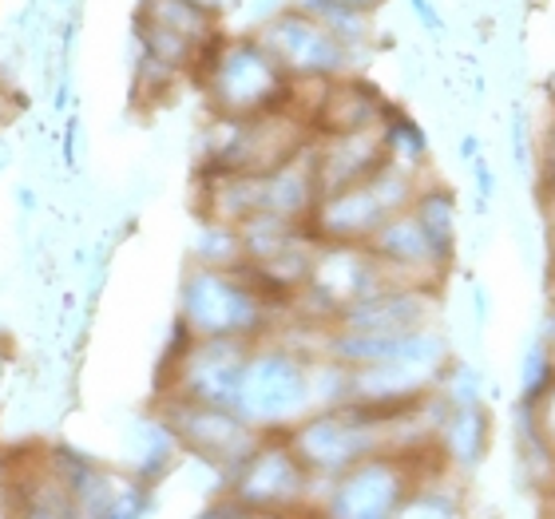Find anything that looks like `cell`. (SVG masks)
Returning a JSON list of instances; mask_svg holds the SVG:
<instances>
[{"mask_svg":"<svg viewBox=\"0 0 555 519\" xmlns=\"http://www.w3.org/2000/svg\"><path fill=\"white\" fill-rule=\"evenodd\" d=\"M274 298L258 286L250 265H195L179 286V322L191 337H243L258 341L270 334Z\"/></svg>","mask_w":555,"mask_h":519,"instance_id":"cell-1","label":"cell"},{"mask_svg":"<svg viewBox=\"0 0 555 519\" xmlns=\"http://www.w3.org/2000/svg\"><path fill=\"white\" fill-rule=\"evenodd\" d=\"M203 92L210 116L222 119H255L278 112L294 100V80L270 56L262 40L250 36H219L203 56Z\"/></svg>","mask_w":555,"mask_h":519,"instance_id":"cell-2","label":"cell"},{"mask_svg":"<svg viewBox=\"0 0 555 519\" xmlns=\"http://www.w3.org/2000/svg\"><path fill=\"white\" fill-rule=\"evenodd\" d=\"M421 404V401H416ZM397 413L405 408H377V404H334V408H318V413L301 416L298 425L289 428L286 437L298 452V460L310 468L318 484H330L334 476L370 456V452L389 449V428H393Z\"/></svg>","mask_w":555,"mask_h":519,"instance_id":"cell-3","label":"cell"},{"mask_svg":"<svg viewBox=\"0 0 555 519\" xmlns=\"http://www.w3.org/2000/svg\"><path fill=\"white\" fill-rule=\"evenodd\" d=\"M234 413L258 432H289L301 416L313 413L310 397V353L286 341L258 337L246 358L243 385Z\"/></svg>","mask_w":555,"mask_h":519,"instance_id":"cell-4","label":"cell"},{"mask_svg":"<svg viewBox=\"0 0 555 519\" xmlns=\"http://www.w3.org/2000/svg\"><path fill=\"white\" fill-rule=\"evenodd\" d=\"M313 488H318V480L298 460L286 432H262L255 452L227 480V496L246 516H274V511L301 508Z\"/></svg>","mask_w":555,"mask_h":519,"instance_id":"cell-5","label":"cell"},{"mask_svg":"<svg viewBox=\"0 0 555 519\" xmlns=\"http://www.w3.org/2000/svg\"><path fill=\"white\" fill-rule=\"evenodd\" d=\"M416 452L401 449H382L361 456L353 468H346L341 476L330 480V496H325V508L330 516L341 519H385L397 516L401 504L409 499V492L416 488Z\"/></svg>","mask_w":555,"mask_h":519,"instance_id":"cell-6","label":"cell"},{"mask_svg":"<svg viewBox=\"0 0 555 519\" xmlns=\"http://www.w3.org/2000/svg\"><path fill=\"white\" fill-rule=\"evenodd\" d=\"M255 36L294 83L334 80L349 72V48L301 4H282L274 16L258 24Z\"/></svg>","mask_w":555,"mask_h":519,"instance_id":"cell-7","label":"cell"},{"mask_svg":"<svg viewBox=\"0 0 555 519\" xmlns=\"http://www.w3.org/2000/svg\"><path fill=\"white\" fill-rule=\"evenodd\" d=\"M159 413L175 428V437H179L186 456H195L198 464L222 472V480H231L234 468L262 440V432L255 425H246L234 408H219V404H195V401H183V397H163Z\"/></svg>","mask_w":555,"mask_h":519,"instance_id":"cell-8","label":"cell"},{"mask_svg":"<svg viewBox=\"0 0 555 519\" xmlns=\"http://www.w3.org/2000/svg\"><path fill=\"white\" fill-rule=\"evenodd\" d=\"M389 282H393V274L385 270V262L365 243H318L310 282L298 294L318 301L322 317L334 325L337 313L349 310L353 301L385 289Z\"/></svg>","mask_w":555,"mask_h":519,"instance_id":"cell-9","label":"cell"},{"mask_svg":"<svg viewBox=\"0 0 555 519\" xmlns=\"http://www.w3.org/2000/svg\"><path fill=\"white\" fill-rule=\"evenodd\" d=\"M310 128L318 135H353V131L382 128L389 116L385 95L370 80L358 76H334L318 88V100L310 104Z\"/></svg>","mask_w":555,"mask_h":519,"instance_id":"cell-10","label":"cell"},{"mask_svg":"<svg viewBox=\"0 0 555 519\" xmlns=\"http://www.w3.org/2000/svg\"><path fill=\"white\" fill-rule=\"evenodd\" d=\"M385 159H389V151H385L382 128L313 139V163H318V186H322V195L370 179Z\"/></svg>","mask_w":555,"mask_h":519,"instance_id":"cell-11","label":"cell"},{"mask_svg":"<svg viewBox=\"0 0 555 519\" xmlns=\"http://www.w3.org/2000/svg\"><path fill=\"white\" fill-rule=\"evenodd\" d=\"M365 246L382 258L389 274H421V270L440 274V270H449V262L437 255V246L428 243L425 226L416 222L413 210H397V215H389V219L373 231V238Z\"/></svg>","mask_w":555,"mask_h":519,"instance_id":"cell-12","label":"cell"},{"mask_svg":"<svg viewBox=\"0 0 555 519\" xmlns=\"http://www.w3.org/2000/svg\"><path fill=\"white\" fill-rule=\"evenodd\" d=\"M437 452L449 460V468H464V472L480 468L485 456L492 452V413H488V404L444 401V413H440L437 425Z\"/></svg>","mask_w":555,"mask_h":519,"instance_id":"cell-13","label":"cell"},{"mask_svg":"<svg viewBox=\"0 0 555 519\" xmlns=\"http://www.w3.org/2000/svg\"><path fill=\"white\" fill-rule=\"evenodd\" d=\"M183 456V444L175 437V428L163 420V413L139 420L135 428V456H131V472L143 476L147 484H159L171 472L175 460Z\"/></svg>","mask_w":555,"mask_h":519,"instance_id":"cell-14","label":"cell"},{"mask_svg":"<svg viewBox=\"0 0 555 519\" xmlns=\"http://www.w3.org/2000/svg\"><path fill=\"white\" fill-rule=\"evenodd\" d=\"M409 210L425 226L428 243L437 246V255L444 262H452V255H456V195H452L449 186H425V191H416Z\"/></svg>","mask_w":555,"mask_h":519,"instance_id":"cell-15","label":"cell"},{"mask_svg":"<svg viewBox=\"0 0 555 519\" xmlns=\"http://www.w3.org/2000/svg\"><path fill=\"white\" fill-rule=\"evenodd\" d=\"M191 262L195 265H243L246 262V243H243V231L231 226V222H219V219H207L203 222V231L198 238L191 243Z\"/></svg>","mask_w":555,"mask_h":519,"instance_id":"cell-16","label":"cell"},{"mask_svg":"<svg viewBox=\"0 0 555 519\" xmlns=\"http://www.w3.org/2000/svg\"><path fill=\"white\" fill-rule=\"evenodd\" d=\"M382 139H385V151H389V159L405 163V167H413V171L428 159V135H425V128H421L416 119H409L405 112H397V107H389V116H385Z\"/></svg>","mask_w":555,"mask_h":519,"instance_id":"cell-17","label":"cell"},{"mask_svg":"<svg viewBox=\"0 0 555 519\" xmlns=\"http://www.w3.org/2000/svg\"><path fill=\"white\" fill-rule=\"evenodd\" d=\"M298 4L306 12H313V16H318V21H322L325 28H330V33L349 48V52L370 40V33H373L370 12L346 9V4H337V0H298Z\"/></svg>","mask_w":555,"mask_h":519,"instance_id":"cell-18","label":"cell"},{"mask_svg":"<svg viewBox=\"0 0 555 519\" xmlns=\"http://www.w3.org/2000/svg\"><path fill=\"white\" fill-rule=\"evenodd\" d=\"M555 381V361L547 349V337H535L520 361V397H540Z\"/></svg>","mask_w":555,"mask_h":519,"instance_id":"cell-19","label":"cell"},{"mask_svg":"<svg viewBox=\"0 0 555 519\" xmlns=\"http://www.w3.org/2000/svg\"><path fill=\"white\" fill-rule=\"evenodd\" d=\"M532 401V420H535V432L544 437V444L555 452V381L547 385L540 397H528Z\"/></svg>","mask_w":555,"mask_h":519,"instance_id":"cell-20","label":"cell"},{"mask_svg":"<svg viewBox=\"0 0 555 519\" xmlns=\"http://www.w3.org/2000/svg\"><path fill=\"white\" fill-rule=\"evenodd\" d=\"M528 159H532V151H528V119H524V112H516L512 116V163L528 167Z\"/></svg>","mask_w":555,"mask_h":519,"instance_id":"cell-21","label":"cell"},{"mask_svg":"<svg viewBox=\"0 0 555 519\" xmlns=\"http://www.w3.org/2000/svg\"><path fill=\"white\" fill-rule=\"evenodd\" d=\"M409 9H413V16L421 21V28L433 36H444V16H440V9L433 4V0H409Z\"/></svg>","mask_w":555,"mask_h":519,"instance_id":"cell-22","label":"cell"},{"mask_svg":"<svg viewBox=\"0 0 555 519\" xmlns=\"http://www.w3.org/2000/svg\"><path fill=\"white\" fill-rule=\"evenodd\" d=\"M473 171H476V207H485L488 198L496 195V171H492L488 159H473Z\"/></svg>","mask_w":555,"mask_h":519,"instance_id":"cell-23","label":"cell"},{"mask_svg":"<svg viewBox=\"0 0 555 519\" xmlns=\"http://www.w3.org/2000/svg\"><path fill=\"white\" fill-rule=\"evenodd\" d=\"M9 504H12V480H9V464H4V456H0V516L12 511Z\"/></svg>","mask_w":555,"mask_h":519,"instance_id":"cell-24","label":"cell"},{"mask_svg":"<svg viewBox=\"0 0 555 519\" xmlns=\"http://www.w3.org/2000/svg\"><path fill=\"white\" fill-rule=\"evenodd\" d=\"M191 4H198L203 12H210V16H219V21H222V16H227V12H231L238 0H191Z\"/></svg>","mask_w":555,"mask_h":519,"instance_id":"cell-25","label":"cell"},{"mask_svg":"<svg viewBox=\"0 0 555 519\" xmlns=\"http://www.w3.org/2000/svg\"><path fill=\"white\" fill-rule=\"evenodd\" d=\"M461 159H468V163L480 159V139H476V135H464L461 139Z\"/></svg>","mask_w":555,"mask_h":519,"instance_id":"cell-26","label":"cell"},{"mask_svg":"<svg viewBox=\"0 0 555 519\" xmlns=\"http://www.w3.org/2000/svg\"><path fill=\"white\" fill-rule=\"evenodd\" d=\"M337 4H346V9H358V12H377L385 4V0H337Z\"/></svg>","mask_w":555,"mask_h":519,"instance_id":"cell-27","label":"cell"},{"mask_svg":"<svg viewBox=\"0 0 555 519\" xmlns=\"http://www.w3.org/2000/svg\"><path fill=\"white\" fill-rule=\"evenodd\" d=\"M72 143H76V119L68 124V139H64V163H68V167L76 163V147H72Z\"/></svg>","mask_w":555,"mask_h":519,"instance_id":"cell-28","label":"cell"},{"mask_svg":"<svg viewBox=\"0 0 555 519\" xmlns=\"http://www.w3.org/2000/svg\"><path fill=\"white\" fill-rule=\"evenodd\" d=\"M485 313H488V298H485V289L476 286V325L485 322Z\"/></svg>","mask_w":555,"mask_h":519,"instance_id":"cell-29","label":"cell"},{"mask_svg":"<svg viewBox=\"0 0 555 519\" xmlns=\"http://www.w3.org/2000/svg\"><path fill=\"white\" fill-rule=\"evenodd\" d=\"M9 353H4V349H0V389H4V377H9Z\"/></svg>","mask_w":555,"mask_h":519,"instance_id":"cell-30","label":"cell"},{"mask_svg":"<svg viewBox=\"0 0 555 519\" xmlns=\"http://www.w3.org/2000/svg\"><path fill=\"white\" fill-rule=\"evenodd\" d=\"M547 349H552V361H555V322H552V334H547Z\"/></svg>","mask_w":555,"mask_h":519,"instance_id":"cell-31","label":"cell"},{"mask_svg":"<svg viewBox=\"0 0 555 519\" xmlns=\"http://www.w3.org/2000/svg\"><path fill=\"white\" fill-rule=\"evenodd\" d=\"M552 250H555V219H552Z\"/></svg>","mask_w":555,"mask_h":519,"instance_id":"cell-32","label":"cell"},{"mask_svg":"<svg viewBox=\"0 0 555 519\" xmlns=\"http://www.w3.org/2000/svg\"><path fill=\"white\" fill-rule=\"evenodd\" d=\"M0 167H4V151H0Z\"/></svg>","mask_w":555,"mask_h":519,"instance_id":"cell-33","label":"cell"}]
</instances>
